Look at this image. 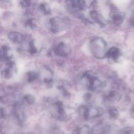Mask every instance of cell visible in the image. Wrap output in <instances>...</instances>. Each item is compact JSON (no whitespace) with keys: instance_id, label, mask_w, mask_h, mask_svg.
<instances>
[{"instance_id":"cell-9","label":"cell","mask_w":134,"mask_h":134,"mask_svg":"<svg viewBox=\"0 0 134 134\" xmlns=\"http://www.w3.org/2000/svg\"><path fill=\"white\" fill-rule=\"evenodd\" d=\"M109 17L112 23L116 26L120 25L124 20V14L120 13L115 7L111 8V12L109 13Z\"/></svg>"},{"instance_id":"cell-23","label":"cell","mask_w":134,"mask_h":134,"mask_svg":"<svg viewBox=\"0 0 134 134\" xmlns=\"http://www.w3.org/2000/svg\"><path fill=\"white\" fill-rule=\"evenodd\" d=\"M108 113L110 117L113 119H116L119 115V111L117 110V109L113 107L109 109Z\"/></svg>"},{"instance_id":"cell-22","label":"cell","mask_w":134,"mask_h":134,"mask_svg":"<svg viewBox=\"0 0 134 134\" xmlns=\"http://www.w3.org/2000/svg\"><path fill=\"white\" fill-rule=\"evenodd\" d=\"M39 9L44 15H48L51 13V7L48 5V3H43L41 4L40 6H39Z\"/></svg>"},{"instance_id":"cell-5","label":"cell","mask_w":134,"mask_h":134,"mask_svg":"<svg viewBox=\"0 0 134 134\" xmlns=\"http://www.w3.org/2000/svg\"><path fill=\"white\" fill-rule=\"evenodd\" d=\"M51 113L54 117L62 121H64L68 119L64 105L60 102H56L52 104L51 108Z\"/></svg>"},{"instance_id":"cell-15","label":"cell","mask_w":134,"mask_h":134,"mask_svg":"<svg viewBox=\"0 0 134 134\" xmlns=\"http://www.w3.org/2000/svg\"><path fill=\"white\" fill-rule=\"evenodd\" d=\"M8 38L10 41L16 44H20L24 40V35L17 31H10L8 34Z\"/></svg>"},{"instance_id":"cell-28","label":"cell","mask_w":134,"mask_h":134,"mask_svg":"<svg viewBox=\"0 0 134 134\" xmlns=\"http://www.w3.org/2000/svg\"><path fill=\"white\" fill-rule=\"evenodd\" d=\"M131 115L133 117H134V107L131 109Z\"/></svg>"},{"instance_id":"cell-2","label":"cell","mask_w":134,"mask_h":134,"mask_svg":"<svg viewBox=\"0 0 134 134\" xmlns=\"http://www.w3.org/2000/svg\"><path fill=\"white\" fill-rule=\"evenodd\" d=\"M82 82L92 92H99L104 86L103 82L92 72H86L82 77Z\"/></svg>"},{"instance_id":"cell-10","label":"cell","mask_w":134,"mask_h":134,"mask_svg":"<svg viewBox=\"0 0 134 134\" xmlns=\"http://www.w3.org/2000/svg\"><path fill=\"white\" fill-rule=\"evenodd\" d=\"M13 51L8 46H2L0 50V56L1 61L8 63L13 61Z\"/></svg>"},{"instance_id":"cell-13","label":"cell","mask_w":134,"mask_h":134,"mask_svg":"<svg viewBox=\"0 0 134 134\" xmlns=\"http://www.w3.org/2000/svg\"><path fill=\"white\" fill-rule=\"evenodd\" d=\"M111 130L109 125L104 122H101L93 127L92 132L94 134H108Z\"/></svg>"},{"instance_id":"cell-7","label":"cell","mask_w":134,"mask_h":134,"mask_svg":"<svg viewBox=\"0 0 134 134\" xmlns=\"http://www.w3.org/2000/svg\"><path fill=\"white\" fill-rule=\"evenodd\" d=\"M54 52L57 56L65 58L71 54V49L68 44L64 43V42H61L54 49Z\"/></svg>"},{"instance_id":"cell-19","label":"cell","mask_w":134,"mask_h":134,"mask_svg":"<svg viewBox=\"0 0 134 134\" xmlns=\"http://www.w3.org/2000/svg\"><path fill=\"white\" fill-rule=\"evenodd\" d=\"M39 78V73L35 71H28L26 75V81L30 83L34 82Z\"/></svg>"},{"instance_id":"cell-26","label":"cell","mask_w":134,"mask_h":134,"mask_svg":"<svg viewBox=\"0 0 134 134\" xmlns=\"http://www.w3.org/2000/svg\"><path fill=\"white\" fill-rule=\"evenodd\" d=\"M31 0H20V4L23 8H27L31 5Z\"/></svg>"},{"instance_id":"cell-12","label":"cell","mask_w":134,"mask_h":134,"mask_svg":"<svg viewBox=\"0 0 134 134\" xmlns=\"http://www.w3.org/2000/svg\"><path fill=\"white\" fill-rule=\"evenodd\" d=\"M105 102L109 103H114L119 102L121 99V95L120 93L115 90H111L105 94L103 96Z\"/></svg>"},{"instance_id":"cell-18","label":"cell","mask_w":134,"mask_h":134,"mask_svg":"<svg viewBox=\"0 0 134 134\" xmlns=\"http://www.w3.org/2000/svg\"><path fill=\"white\" fill-rule=\"evenodd\" d=\"M109 58H111L115 61H117L120 56V51L116 47H111L107 52V56Z\"/></svg>"},{"instance_id":"cell-16","label":"cell","mask_w":134,"mask_h":134,"mask_svg":"<svg viewBox=\"0 0 134 134\" xmlns=\"http://www.w3.org/2000/svg\"><path fill=\"white\" fill-rule=\"evenodd\" d=\"M39 76L44 83H50L52 81V72L48 68H44L42 69V71L39 73Z\"/></svg>"},{"instance_id":"cell-21","label":"cell","mask_w":134,"mask_h":134,"mask_svg":"<svg viewBox=\"0 0 134 134\" xmlns=\"http://www.w3.org/2000/svg\"><path fill=\"white\" fill-rule=\"evenodd\" d=\"M27 52L31 54H35L37 52V48L36 47V45L35 44L34 40H30V41L28 42L27 46Z\"/></svg>"},{"instance_id":"cell-3","label":"cell","mask_w":134,"mask_h":134,"mask_svg":"<svg viewBox=\"0 0 134 134\" xmlns=\"http://www.w3.org/2000/svg\"><path fill=\"white\" fill-rule=\"evenodd\" d=\"M78 113L85 120L96 119L102 116L103 110L102 107L94 105H81L78 108Z\"/></svg>"},{"instance_id":"cell-27","label":"cell","mask_w":134,"mask_h":134,"mask_svg":"<svg viewBox=\"0 0 134 134\" xmlns=\"http://www.w3.org/2000/svg\"><path fill=\"white\" fill-rule=\"evenodd\" d=\"M130 24H131V26H133V27H134V18H132V19L130 20Z\"/></svg>"},{"instance_id":"cell-11","label":"cell","mask_w":134,"mask_h":134,"mask_svg":"<svg viewBox=\"0 0 134 134\" xmlns=\"http://www.w3.org/2000/svg\"><path fill=\"white\" fill-rule=\"evenodd\" d=\"M7 67L1 71V76L3 77L4 79H10L14 75V71L16 70L15 68V64H14V62L11 61L9 62L6 63Z\"/></svg>"},{"instance_id":"cell-1","label":"cell","mask_w":134,"mask_h":134,"mask_svg":"<svg viewBox=\"0 0 134 134\" xmlns=\"http://www.w3.org/2000/svg\"><path fill=\"white\" fill-rule=\"evenodd\" d=\"M90 52L98 59H103L107 56V44L102 38L96 37L91 40L89 44Z\"/></svg>"},{"instance_id":"cell-14","label":"cell","mask_w":134,"mask_h":134,"mask_svg":"<svg viewBox=\"0 0 134 134\" xmlns=\"http://www.w3.org/2000/svg\"><path fill=\"white\" fill-rule=\"evenodd\" d=\"M90 17L96 22L98 24H99V26H102V27H104L106 25V20L104 18H103V16L102 15L101 13H99V12L96 11V10H92V11L90 12Z\"/></svg>"},{"instance_id":"cell-8","label":"cell","mask_w":134,"mask_h":134,"mask_svg":"<svg viewBox=\"0 0 134 134\" xmlns=\"http://www.w3.org/2000/svg\"><path fill=\"white\" fill-rule=\"evenodd\" d=\"M13 113H14V116L18 122L22 124L24 122L26 115H25L24 105L22 103L18 102V103H15V105H14V108H13Z\"/></svg>"},{"instance_id":"cell-24","label":"cell","mask_w":134,"mask_h":134,"mask_svg":"<svg viewBox=\"0 0 134 134\" xmlns=\"http://www.w3.org/2000/svg\"><path fill=\"white\" fill-rule=\"evenodd\" d=\"M92 130L88 126H82L77 130V134H91Z\"/></svg>"},{"instance_id":"cell-6","label":"cell","mask_w":134,"mask_h":134,"mask_svg":"<svg viewBox=\"0 0 134 134\" xmlns=\"http://www.w3.org/2000/svg\"><path fill=\"white\" fill-rule=\"evenodd\" d=\"M68 7L75 12L82 11L87 6L85 0H67Z\"/></svg>"},{"instance_id":"cell-20","label":"cell","mask_w":134,"mask_h":134,"mask_svg":"<svg viewBox=\"0 0 134 134\" xmlns=\"http://www.w3.org/2000/svg\"><path fill=\"white\" fill-rule=\"evenodd\" d=\"M24 25L26 27L31 30H35L37 27V22L35 18H29L25 22Z\"/></svg>"},{"instance_id":"cell-17","label":"cell","mask_w":134,"mask_h":134,"mask_svg":"<svg viewBox=\"0 0 134 134\" xmlns=\"http://www.w3.org/2000/svg\"><path fill=\"white\" fill-rule=\"evenodd\" d=\"M58 88L65 97H69L71 94L70 86L65 82H62L58 86Z\"/></svg>"},{"instance_id":"cell-25","label":"cell","mask_w":134,"mask_h":134,"mask_svg":"<svg viewBox=\"0 0 134 134\" xmlns=\"http://www.w3.org/2000/svg\"><path fill=\"white\" fill-rule=\"evenodd\" d=\"M24 101L27 104L32 105L35 103V98L33 96L28 94V95H26L24 97Z\"/></svg>"},{"instance_id":"cell-4","label":"cell","mask_w":134,"mask_h":134,"mask_svg":"<svg viewBox=\"0 0 134 134\" xmlns=\"http://www.w3.org/2000/svg\"><path fill=\"white\" fill-rule=\"evenodd\" d=\"M50 30L54 34L65 31L70 27L71 24L69 19L61 17H54L50 20Z\"/></svg>"}]
</instances>
